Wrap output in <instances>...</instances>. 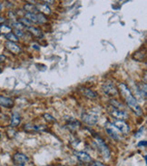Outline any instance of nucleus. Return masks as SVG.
<instances>
[{"label": "nucleus", "instance_id": "11", "mask_svg": "<svg viewBox=\"0 0 147 166\" xmlns=\"http://www.w3.org/2000/svg\"><path fill=\"white\" fill-rule=\"evenodd\" d=\"M0 105L6 108H11L14 106V101L6 96H0Z\"/></svg>", "mask_w": 147, "mask_h": 166}, {"label": "nucleus", "instance_id": "18", "mask_svg": "<svg viewBox=\"0 0 147 166\" xmlns=\"http://www.w3.org/2000/svg\"><path fill=\"white\" fill-rule=\"evenodd\" d=\"M37 7V10L38 11H40L41 12V14H51V10H50V8H49V6L47 5H39L38 6H36Z\"/></svg>", "mask_w": 147, "mask_h": 166}, {"label": "nucleus", "instance_id": "9", "mask_svg": "<svg viewBox=\"0 0 147 166\" xmlns=\"http://www.w3.org/2000/svg\"><path fill=\"white\" fill-rule=\"evenodd\" d=\"M105 130H106L107 134H108L113 140H114V141H119V140H120V135H119V133H118L115 127H110L108 124H107V125L105 124Z\"/></svg>", "mask_w": 147, "mask_h": 166}, {"label": "nucleus", "instance_id": "19", "mask_svg": "<svg viewBox=\"0 0 147 166\" xmlns=\"http://www.w3.org/2000/svg\"><path fill=\"white\" fill-rule=\"evenodd\" d=\"M6 36V38L9 41V42H13V43H15V42H17L19 39H18V37L16 36V34L14 33H9V34H6L5 35Z\"/></svg>", "mask_w": 147, "mask_h": 166}, {"label": "nucleus", "instance_id": "32", "mask_svg": "<svg viewBox=\"0 0 147 166\" xmlns=\"http://www.w3.org/2000/svg\"><path fill=\"white\" fill-rule=\"evenodd\" d=\"M4 21V18H2V17H0V23H2Z\"/></svg>", "mask_w": 147, "mask_h": 166}, {"label": "nucleus", "instance_id": "22", "mask_svg": "<svg viewBox=\"0 0 147 166\" xmlns=\"http://www.w3.org/2000/svg\"><path fill=\"white\" fill-rule=\"evenodd\" d=\"M20 24H22L24 26H27V27H31L33 25L32 22H30L29 20H27V18H25V17H23V18H20L19 19V21H18Z\"/></svg>", "mask_w": 147, "mask_h": 166}, {"label": "nucleus", "instance_id": "4", "mask_svg": "<svg viewBox=\"0 0 147 166\" xmlns=\"http://www.w3.org/2000/svg\"><path fill=\"white\" fill-rule=\"evenodd\" d=\"M103 91L109 96H115L118 95V90L112 82H105L104 83Z\"/></svg>", "mask_w": 147, "mask_h": 166}, {"label": "nucleus", "instance_id": "20", "mask_svg": "<svg viewBox=\"0 0 147 166\" xmlns=\"http://www.w3.org/2000/svg\"><path fill=\"white\" fill-rule=\"evenodd\" d=\"M25 18L29 20L32 23H37V16L36 14H31V13H27Z\"/></svg>", "mask_w": 147, "mask_h": 166}, {"label": "nucleus", "instance_id": "27", "mask_svg": "<svg viewBox=\"0 0 147 166\" xmlns=\"http://www.w3.org/2000/svg\"><path fill=\"white\" fill-rule=\"evenodd\" d=\"M137 146H138V147H146L147 142L146 141H141V142H139V143H138Z\"/></svg>", "mask_w": 147, "mask_h": 166}, {"label": "nucleus", "instance_id": "29", "mask_svg": "<svg viewBox=\"0 0 147 166\" xmlns=\"http://www.w3.org/2000/svg\"><path fill=\"white\" fill-rule=\"evenodd\" d=\"M5 61H6V56L3 55H0V63H3Z\"/></svg>", "mask_w": 147, "mask_h": 166}, {"label": "nucleus", "instance_id": "35", "mask_svg": "<svg viewBox=\"0 0 147 166\" xmlns=\"http://www.w3.org/2000/svg\"><path fill=\"white\" fill-rule=\"evenodd\" d=\"M0 138H1V133H0Z\"/></svg>", "mask_w": 147, "mask_h": 166}, {"label": "nucleus", "instance_id": "14", "mask_svg": "<svg viewBox=\"0 0 147 166\" xmlns=\"http://www.w3.org/2000/svg\"><path fill=\"white\" fill-rule=\"evenodd\" d=\"M20 123H21V117L17 113H15L11 118V126L16 127L20 124Z\"/></svg>", "mask_w": 147, "mask_h": 166}, {"label": "nucleus", "instance_id": "23", "mask_svg": "<svg viewBox=\"0 0 147 166\" xmlns=\"http://www.w3.org/2000/svg\"><path fill=\"white\" fill-rule=\"evenodd\" d=\"M36 16H37V23H39V24H45V23H47V17L44 16V14H36Z\"/></svg>", "mask_w": 147, "mask_h": 166}, {"label": "nucleus", "instance_id": "1", "mask_svg": "<svg viewBox=\"0 0 147 166\" xmlns=\"http://www.w3.org/2000/svg\"><path fill=\"white\" fill-rule=\"evenodd\" d=\"M119 89H120V92H121L124 99L125 100L127 105L129 106V108H130L131 110L137 116L143 115V110H142L141 106L138 104L137 100L135 99V97L133 95L131 90L127 87V85H125V83H120L119 84Z\"/></svg>", "mask_w": 147, "mask_h": 166}, {"label": "nucleus", "instance_id": "7", "mask_svg": "<svg viewBox=\"0 0 147 166\" xmlns=\"http://www.w3.org/2000/svg\"><path fill=\"white\" fill-rule=\"evenodd\" d=\"M113 125L117 130H119L121 133H123L124 134H127L130 132V127L125 121H119V120L115 121L113 123Z\"/></svg>", "mask_w": 147, "mask_h": 166}, {"label": "nucleus", "instance_id": "31", "mask_svg": "<svg viewBox=\"0 0 147 166\" xmlns=\"http://www.w3.org/2000/svg\"><path fill=\"white\" fill-rule=\"evenodd\" d=\"M38 47V46H36V45H33V48H34V47H35V49H39V47Z\"/></svg>", "mask_w": 147, "mask_h": 166}, {"label": "nucleus", "instance_id": "15", "mask_svg": "<svg viewBox=\"0 0 147 166\" xmlns=\"http://www.w3.org/2000/svg\"><path fill=\"white\" fill-rule=\"evenodd\" d=\"M28 30L29 32L32 34L33 35L36 36V37H42L43 36V33L42 31L37 28V27H35V26H31V27H28Z\"/></svg>", "mask_w": 147, "mask_h": 166}, {"label": "nucleus", "instance_id": "5", "mask_svg": "<svg viewBox=\"0 0 147 166\" xmlns=\"http://www.w3.org/2000/svg\"><path fill=\"white\" fill-rule=\"evenodd\" d=\"M28 161H29L28 157L21 152H16L13 156V162L15 163V164L18 166H25Z\"/></svg>", "mask_w": 147, "mask_h": 166}, {"label": "nucleus", "instance_id": "25", "mask_svg": "<svg viewBox=\"0 0 147 166\" xmlns=\"http://www.w3.org/2000/svg\"><path fill=\"white\" fill-rule=\"evenodd\" d=\"M13 26H15L16 28V30H21L23 27H24V26L22 25V24H20L19 22H16V23H13Z\"/></svg>", "mask_w": 147, "mask_h": 166}, {"label": "nucleus", "instance_id": "28", "mask_svg": "<svg viewBox=\"0 0 147 166\" xmlns=\"http://www.w3.org/2000/svg\"><path fill=\"white\" fill-rule=\"evenodd\" d=\"M91 166H106V165H104V164H102V163H100V162H95Z\"/></svg>", "mask_w": 147, "mask_h": 166}, {"label": "nucleus", "instance_id": "33", "mask_svg": "<svg viewBox=\"0 0 147 166\" xmlns=\"http://www.w3.org/2000/svg\"><path fill=\"white\" fill-rule=\"evenodd\" d=\"M1 7H2V6H1V4H0V10H1Z\"/></svg>", "mask_w": 147, "mask_h": 166}, {"label": "nucleus", "instance_id": "26", "mask_svg": "<svg viewBox=\"0 0 147 166\" xmlns=\"http://www.w3.org/2000/svg\"><path fill=\"white\" fill-rule=\"evenodd\" d=\"M144 129H145V127H144V126H143V127H141V128H140V130H139V131L137 132V133H135V134H134V136H135L136 138H138V137H140V136H141V135L143 134V132H144Z\"/></svg>", "mask_w": 147, "mask_h": 166}, {"label": "nucleus", "instance_id": "24", "mask_svg": "<svg viewBox=\"0 0 147 166\" xmlns=\"http://www.w3.org/2000/svg\"><path fill=\"white\" fill-rule=\"evenodd\" d=\"M44 118H45L46 121L48 122V123H55V119L51 115H49V114H45V115H44Z\"/></svg>", "mask_w": 147, "mask_h": 166}, {"label": "nucleus", "instance_id": "16", "mask_svg": "<svg viewBox=\"0 0 147 166\" xmlns=\"http://www.w3.org/2000/svg\"><path fill=\"white\" fill-rule=\"evenodd\" d=\"M24 9L26 11H27V13H31V14H35V12H37V7L35 6L33 4H27L24 6Z\"/></svg>", "mask_w": 147, "mask_h": 166}, {"label": "nucleus", "instance_id": "10", "mask_svg": "<svg viewBox=\"0 0 147 166\" xmlns=\"http://www.w3.org/2000/svg\"><path fill=\"white\" fill-rule=\"evenodd\" d=\"M6 48L7 50H9L11 53L15 54V55H17L21 52V48L19 46H17L16 43H13V42H9L7 41L6 43Z\"/></svg>", "mask_w": 147, "mask_h": 166}, {"label": "nucleus", "instance_id": "2", "mask_svg": "<svg viewBox=\"0 0 147 166\" xmlns=\"http://www.w3.org/2000/svg\"><path fill=\"white\" fill-rule=\"evenodd\" d=\"M95 139H96V144L98 151L100 152L102 156L104 159H108L110 157V155H111V152H110V150L108 148V146L105 144L104 141L98 134L95 135Z\"/></svg>", "mask_w": 147, "mask_h": 166}, {"label": "nucleus", "instance_id": "12", "mask_svg": "<svg viewBox=\"0 0 147 166\" xmlns=\"http://www.w3.org/2000/svg\"><path fill=\"white\" fill-rule=\"evenodd\" d=\"M81 91L83 92V94H84L87 98H89V99L95 100L98 97L97 93L95 92V91H93V90H91V89H89V88H82Z\"/></svg>", "mask_w": 147, "mask_h": 166}, {"label": "nucleus", "instance_id": "30", "mask_svg": "<svg viewBox=\"0 0 147 166\" xmlns=\"http://www.w3.org/2000/svg\"><path fill=\"white\" fill-rule=\"evenodd\" d=\"M16 34V36H17V35H19V36H22V35H23V33H22V31H21V30H16V34ZM17 37H18V36H17Z\"/></svg>", "mask_w": 147, "mask_h": 166}, {"label": "nucleus", "instance_id": "8", "mask_svg": "<svg viewBox=\"0 0 147 166\" xmlns=\"http://www.w3.org/2000/svg\"><path fill=\"white\" fill-rule=\"evenodd\" d=\"M75 156L83 163H90L92 162V158L91 156L86 153L85 152H82V151H77V152H75Z\"/></svg>", "mask_w": 147, "mask_h": 166}, {"label": "nucleus", "instance_id": "3", "mask_svg": "<svg viewBox=\"0 0 147 166\" xmlns=\"http://www.w3.org/2000/svg\"><path fill=\"white\" fill-rule=\"evenodd\" d=\"M108 113L114 118L119 119V121H123V120L128 118V114L125 110L117 109V108H114V107H112V106L109 107Z\"/></svg>", "mask_w": 147, "mask_h": 166}, {"label": "nucleus", "instance_id": "17", "mask_svg": "<svg viewBox=\"0 0 147 166\" xmlns=\"http://www.w3.org/2000/svg\"><path fill=\"white\" fill-rule=\"evenodd\" d=\"M68 126H69L70 129L76 130V129H77L79 126H81V123H80L79 121H76V120H74L73 118H71V120L69 121Z\"/></svg>", "mask_w": 147, "mask_h": 166}, {"label": "nucleus", "instance_id": "21", "mask_svg": "<svg viewBox=\"0 0 147 166\" xmlns=\"http://www.w3.org/2000/svg\"><path fill=\"white\" fill-rule=\"evenodd\" d=\"M0 33L4 34L5 35L7 34L11 33V27L6 26V25H1L0 26Z\"/></svg>", "mask_w": 147, "mask_h": 166}, {"label": "nucleus", "instance_id": "13", "mask_svg": "<svg viewBox=\"0 0 147 166\" xmlns=\"http://www.w3.org/2000/svg\"><path fill=\"white\" fill-rule=\"evenodd\" d=\"M24 130L27 131V132H37V131H43L45 130V125H42V126H35V125H33V124H26L25 127H24Z\"/></svg>", "mask_w": 147, "mask_h": 166}, {"label": "nucleus", "instance_id": "34", "mask_svg": "<svg viewBox=\"0 0 147 166\" xmlns=\"http://www.w3.org/2000/svg\"><path fill=\"white\" fill-rule=\"evenodd\" d=\"M1 71H2V70H1V68H0V73H1Z\"/></svg>", "mask_w": 147, "mask_h": 166}, {"label": "nucleus", "instance_id": "6", "mask_svg": "<svg viewBox=\"0 0 147 166\" xmlns=\"http://www.w3.org/2000/svg\"><path fill=\"white\" fill-rule=\"evenodd\" d=\"M82 120L85 123L89 125H95L98 121V116L94 114H87V113H83L82 114Z\"/></svg>", "mask_w": 147, "mask_h": 166}]
</instances>
